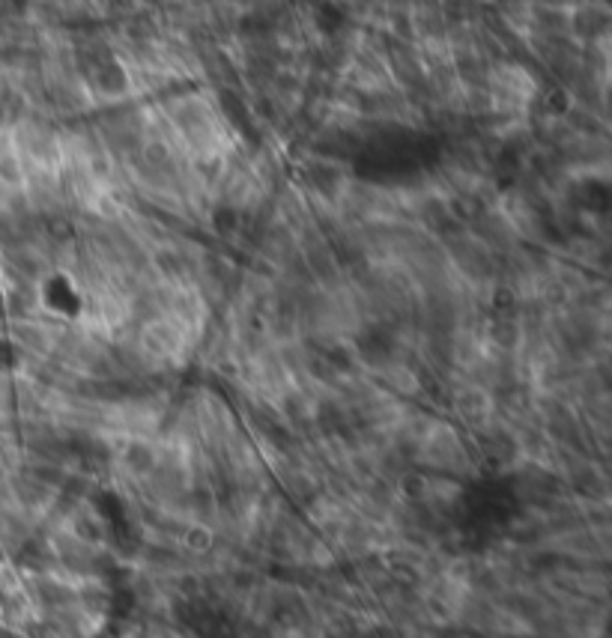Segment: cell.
<instances>
[{
	"instance_id": "6da1fadb",
	"label": "cell",
	"mask_w": 612,
	"mask_h": 638,
	"mask_svg": "<svg viewBox=\"0 0 612 638\" xmlns=\"http://www.w3.org/2000/svg\"><path fill=\"white\" fill-rule=\"evenodd\" d=\"M455 413L460 415V421L484 430L493 418H496V397L481 385L472 382H460V388L455 392Z\"/></svg>"
},
{
	"instance_id": "7a4b0ae2",
	"label": "cell",
	"mask_w": 612,
	"mask_h": 638,
	"mask_svg": "<svg viewBox=\"0 0 612 638\" xmlns=\"http://www.w3.org/2000/svg\"><path fill=\"white\" fill-rule=\"evenodd\" d=\"M568 31L573 36H580L589 45L592 42L606 40V31H610V12L601 3H589V7H580L568 15Z\"/></svg>"
}]
</instances>
